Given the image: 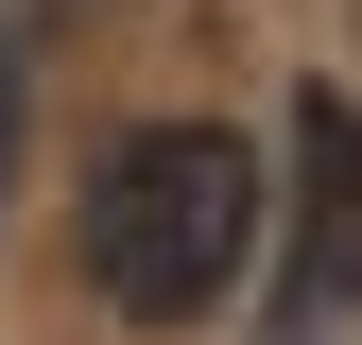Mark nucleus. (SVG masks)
Masks as SVG:
<instances>
[{
    "instance_id": "f257e3e1",
    "label": "nucleus",
    "mask_w": 362,
    "mask_h": 345,
    "mask_svg": "<svg viewBox=\"0 0 362 345\" xmlns=\"http://www.w3.org/2000/svg\"><path fill=\"white\" fill-rule=\"evenodd\" d=\"M259 259V139L242 121H139L86 172V293L121 328H207Z\"/></svg>"
},
{
    "instance_id": "f03ea898",
    "label": "nucleus",
    "mask_w": 362,
    "mask_h": 345,
    "mask_svg": "<svg viewBox=\"0 0 362 345\" xmlns=\"http://www.w3.org/2000/svg\"><path fill=\"white\" fill-rule=\"evenodd\" d=\"M293 276L362 311V104L345 86H293Z\"/></svg>"
},
{
    "instance_id": "7ed1b4c3",
    "label": "nucleus",
    "mask_w": 362,
    "mask_h": 345,
    "mask_svg": "<svg viewBox=\"0 0 362 345\" xmlns=\"http://www.w3.org/2000/svg\"><path fill=\"white\" fill-rule=\"evenodd\" d=\"M0 190H18V52H0Z\"/></svg>"
}]
</instances>
